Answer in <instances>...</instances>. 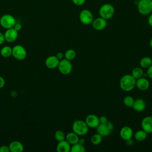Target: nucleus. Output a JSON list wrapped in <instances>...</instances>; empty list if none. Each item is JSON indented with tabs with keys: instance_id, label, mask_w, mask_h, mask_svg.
I'll list each match as a JSON object with an SVG mask.
<instances>
[{
	"instance_id": "4c0bfd02",
	"label": "nucleus",
	"mask_w": 152,
	"mask_h": 152,
	"mask_svg": "<svg viewBox=\"0 0 152 152\" xmlns=\"http://www.w3.org/2000/svg\"><path fill=\"white\" fill-rule=\"evenodd\" d=\"M56 56L59 59V60H61L64 58V54L62 53V52H58L57 53V54L56 55Z\"/></svg>"
},
{
	"instance_id": "ea45409f",
	"label": "nucleus",
	"mask_w": 152,
	"mask_h": 152,
	"mask_svg": "<svg viewBox=\"0 0 152 152\" xmlns=\"http://www.w3.org/2000/svg\"><path fill=\"white\" fill-rule=\"evenodd\" d=\"M78 142L81 144H84V142H85V140L84 138H79V141H78Z\"/></svg>"
},
{
	"instance_id": "9b49d317",
	"label": "nucleus",
	"mask_w": 152,
	"mask_h": 152,
	"mask_svg": "<svg viewBox=\"0 0 152 152\" xmlns=\"http://www.w3.org/2000/svg\"><path fill=\"white\" fill-rule=\"evenodd\" d=\"M142 129L145 131L147 134L152 133V116L144 117L141 123Z\"/></svg>"
},
{
	"instance_id": "72a5a7b5",
	"label": "nucleus",
	"mask_w": 152,
	"mask_h": 152,
	"mask_svg": "<svg viewBox=\"0 0 152 152\" xmlns=\"http://www.w3.org/2000/svg\"><path fill=\"white\" fill-rule=\"evenodd\" d=\"M5 42V40L4 34L0 31V45H3Z\"/></svg>"
},
{
	"instance_id": "423d86ee",
	"label": "nucleus",
	"mask_w": 152,
	"mask_h": 152,
	"mask_svg": "<svg viewBox=\"0 0 152 152\" xmlns=\"http://www.w3.org/2000/svg\"><path fill=\"white\" fill-rule=\"evenodd\" d=\"M15 23V18L11 14H6L2 15L0 18V25L5 29L13 28Z\"/></svg>"
},
{
	"instance_id": "9d476101",
	"label": "nucleus",
	"mask_w": 152,
	"mask_h": 152,
	"mask_svg": "<svg viewBox=\"0 0 152 152\" xmlns=\"http://www.w3.org/2000/svg\"><path fill=\"white\" fill-rule=\"evenodd\" d=\"M18 31H17L14 28L6 29V31L4 33L5 41L8 43H12L15 42L18 37Z\"/></svg>"
},
{
	"instance_id": "f8f14e48",
	"label": "nucleus",
	"mask_w": 152,
	"mask_h": 152,
	"mask_svg": "<svg viewBox=\"0 0 152 152\" xmlns=\"http://www.w3.org/2000/svg\"><path fill=\"white\" fill-rule=\"evenodd\" d=\"M85 122L89 128H96L100 124L99 118L94 114H90L86 118Z\"/></svg>"
},
{
	"instance_id": "f3484780",
	"label": "nucleus",
	"mask_w": 152,
	"mask_h": 152,
	"mask_svg": "<svg viewBox=\"0 0 152 152\" xmlns=\"http://www.w3.org/2000/svg\"><path fill=\"white\" fill-rule=\"evenodd\" d=\"M133 109L137 112H142L146 107V103L144 99L138 98L134 100L133 106L132 107Z\"/></svg>"
},
{
	"instance_id": "5701e85b",
	"label": "nucleus",
	"mask_w": 152,
	"mask_h": 152,
	"mask_svg": "<svg viewBox=\"0 0 152 152\" xmlns=\"http://www.w3.org/2000/svg\"><path fill=\"white\" fill-rule=\"evenodd\" d=\"M1 55L4 58H8L12 55V48L9 46L2 47L0 50Z\"/></svg>"
},
{
	"instance_id": "c85d7f7f",
	"label": "nucleus",
	"mask_w": 152,
	"mask_h": 152,
	"mask_svg": "<svg viewBox=\"0 0 152 152\" xmlns=\"http://www.w3.org/2000/svg\"><path fill=\"white\" fill-rule=\"evenodd\" d=\"M65 134L64 133V131H62V130H57L55 132V138L57 141H61L62 140H65Z\"/></svg>"
},
{
	"instance_id": "cd10ccee",
	"label": "nucleus",
	"mask_w": 152,
	"mask_h": 152,
	"mask_svg": "<svg viewBox=\"0 0 152 152\" xmlns=\"http://www.w3.org/2000/svg\"><path fill=\"white\" fill-rule=\"evenodd\" d=\"M134 100H135V99L132 96H127L124 97L123 102H124V104L126 106H127L128 107H132L133 106Z\"/></svg>"
},
{
	"instance_id": "412c9836",
	"label": "nucleus",
	"mask_w": 152,
	"mask_h": 152,
	"mask_svg": "<svg viewBox=\"0 0 152 152\" xmlns=\"http://www.w3.org/2000/svg\"><path fill=\"white\" fill-rule=\"evenodd\" d=\"M147 133L143 129L137 131L134 134V138L137 141H142L147 137Z\"/></svg>"
},
{
	"instance_id": "b1692460",
	"label": "nucleus",
	"mask_w": 152,
	"mask_h": 152,
	"mask_svg": "<svg viewBox=\"0 0 152 152\" xmlns=\"http://www.w3.org/2000/svg\"><path fill=\"white\" fill-rule=\"evenodd\" d=\"M71 152H85L86 148L84 146V144H81L79 142H77L75 144L71 146Z\"/></svg>"
},
{
	"instance_id": "39448f33",
	"label": "nucleus",
	"mask_w": 152,
	"mask_h": 152,
	"mask_svg": "<svg viewBox=\"0 0 152 152\" xmlns=\"http://www.w3.org/2000/svg\"><path fill=\"white\" fill-rule=\"evenodd\" d=\"M96 131L102 137L109 136L113 130V125L112 122L107 121L104 123H100L96 128Z\"/></svg>"
},
{
	"instance_id": "58836bf2",
	"label": "nucleus",
	"mask_w": 152,
	"mask_h": 152,
	"mask_svg": "<svg viewBox=\"0 0 152 152\" xmlns=\"http://www.w3.org/2000/svg\"><path fill=\"white\" fill-rule=\"evenodd\" d=\"M126 144L128 145H132L133 144V143H134L133 140H132V138H130V139H129L128 140H126Z\"/></svg>"
},
{
	"instance_id": "20e7f679",
	"label": "nucleus",
	"mask_w": 152,
	"mask_h": 152,
	"mask_svg": "<svg viewBox=\"0 0 152 152\" xmlns=\"http://www.w3.org/2000/svg\"><path fill=\"white\" fill-rule=\"evenodd\" d=\"M137 10L143 15H149L152 12V0H140L137 2Z\"/></svg>"
},
{
	"instance_id": "2f4dec72",
	"label": "nucleus",
	"mask_w": 152,
	"mask_h": 152,
	"mask_svg": "<svg viewBox=\"0 0 152 152\" xmlns=\"http://www.w3.org/2000/svg\"><path fill=\"white\" fill-rule=\"evenodd\" d=\"M147 75L150 78L152 79V64L147 68Z\"/></svg>"
},
{
	"instance_id": "ddd939ff",
	"label": "nucleus",
	"mask_w": 152,
	"mask_h": 152,
	"mask_svg": "<svg viewBox=\"0 0 152 152\" xmlns=\"http://www.w3.org/2000/svg\"><path fill=\"white\" fill-rule=\"evenodd\" d=\"M92 25L94 30L101 31L104 29L107 26V20L100 17L96 18L95 20H93Z\"/></svg>"
},
{
	"instance_id": "393cba45",
	"label": "nucleus",
	"mask_w": 152,
	"mask_h": 152,
	"mask_svg": "<svg viewBox=\"0 0 152 152\" xmlns=\"http://www.w3.org/2000/svg\"><path fill=\"white\" fill-rule=\"evenodd\" d=\"M144 73L142 68L141 67H135L134 68L131 72V75L135 79H138L142 77Z\"/></svg>"
},
{
	"instance_id": "7c9ffc66",
	"label": "nucleus",
	"mask_w": 152,
	"mask_h": 152,
	"mask_svg": "<svg viewBox=\"0 0 152 152\" xmlns=\"http://www.w3.org/2000/svg\"><path fill=\"white\" fill-rule=\"evenodd\" d=\"M0 152H10L9 147L6 145L0 146Z\"/></svg>"
},
{
	"instance_id": "37998d69",
	"label": "nucleus",
	"mask_w": 152,
	"mask_h": 152,
	"mask_svg": "<svg viewBox=\"0 0 152 152\" xmlns=\"http://www.w3.org/2000/svg\"><path fill=\"white\" fill-rule=\"evenodd\" d=\"M0 18H1V17H0Z\"/></svg>"
},
{
	"instance_id": "79ce46f5",
	"label": "nucleus",
	"mask_w": 152,
	"mask_h": 152,
	"mask_svg": "<svg viewBox=\"0 0 152 152\" xmlns=\"http://www.w3.org/2000/svg\"><path fill=\"white\" fill-rule=\"evenodd\" d=\"M136 1H140V0H136Z\"/></svg>"
},
{
	"instance_id": "f257e3e1",
	"label": "nucleus",
	"mask_w": 152,
	"mask_h": 152,
	"mask_svg": "<svg viewBox=\"0 0 152 152\" xmlns=\"http://www.w3.org/2000/svg\"><path fill=\"white\" fill-rule=\"evenodd\" d=\"M136 79L131 74H125L123 75L119 81L120 88L124 91L129 92L135 87Z\"/></svg>"
},
{
	"instance_id": "0eeeda50",
	"label": "nucleus",
	"mask_w": 152,
	"mask_h": 152,
	"mask_svg": "<svg viewBox=\"0 0 152 152\" xmlns=\"http://www.w3.org/2000/svg\"><path fill=\"white\" fill-rule=\"evenodd\" d=\"M12 55L18 61L24 60L27 56V51L24 46L17 45L12 48Z\"/></svg>"
},
{
	"instance_id": "1a4fd4ad",
	"label": "nucleus",
	"mask_w": 152,
	"mask_h": 152,
	"mask_svg": "<svg viewBox=\"0 0 152 152\" xmlns=\"http://www.w3.org/2000/svg\"><path fill=\"white\" fill-rule=\"evenodd\" d=\"M79 19L80 22L84 25L90 24L93 21V13L89 10L84 9L79 14Z\"/></svg>"
},
{
	"instance_id": "6ab92c4d",
	"label": "nucleus",
	"mask_w": 152,
	"mask_h": 152,
	"mask_svg": "<svg viewBox=\"0 0 152 152\" xmlns=\"http://www.w3.org/2000/svg\"><path fill=\"white\" fill-rule=\"evenodd\" d=\"M71 150V144L66 140L59 141L56 145V150L58 152H69Z\"/></svg>"
},
{
	"instance_id": "6e6552de",
	"label": "nucleus",
	"mask_w": 152,
	"mask_h": 152,
	"mask_svg": "<svg viewBox=\"0 0 152 152\" xmlns=\"http://www.w3.org/2000/svg\"><path fill=\"white\" fill-rule=\"evenodd\" d=\"M58 68L61 74L63 75H68L72 72V65L70 61L65 58L59 61Z\"/></svg>"
},
{
	"instance_id": "c9c22d12",
	"label": "nucleus",
	"mask_w": 152,
	"mask_h": 152,
	"mask_svg": "<svg viewBox=\"0 0 152 152\" xmlns=\"http://www.w3.org/2000/svg\"><path fill=\"white\" fill-rule=\"evenodd\" d=\"M5 84V79L2 77L0 76V88H2V87H4Z\"/></svg>"
},
{
	"instance_id": "c756f323",
	"label": "nucleus",
	"mask_w": 152,
	"mask_h": 152,
	"mask_svg": "<svg viewBox=\"0 0 152 152\" xmlns=\"http://www.w3.org/2000/svg\"><path fill=\"white\" fill-rule=\"evenodd\" d=\"M72 3L77 6H81L84 5L86 0H71Z\"/></svg>"
},
{
	"instance_id": "aec40b11",
	"label": "nucleus",
	"mask_w": 152,
	"mask_h": 152,
	"mask_svg": "<svg viewBox=\"0 0 152 152\" xmlns=\"http://www.w3.org/2000/svg\"><path fill=\"white\" fill-rule=\"evenodd\" d=\"M79 138H80L79 136L77 134L74 132L73 131L68 132L65 135V140L71 145H73V144H75L78 142Z\"/></svg>"
},
{
	"instance_id": "7ed1b4c3",
	"label": "nucleus",
	"mask_w": 152,
	"mask_h": 152,
	"mask_svg": "<svg viewBox=\"0 0 152 152\" xmlns=\"http://www.w3.org/2000/svg\"><path fill=\"white\" fill-rule=\"evenodd\" d=\"M115 13L114 7L109 3L103 4L99 8V14L100 17L107 20L111 18Z\"/></svg>"
},
{
	"instance_id": "bb28decb",
	"label": "nucleus",
	"mask_w": 152,
	"mask_h": 152,
	"mask_svg": "<svg viewBox=\"0 0 152 152\" xmlns=\"http://www.w3.org/2000/svg\"><path fill=\"white\" fill-rule=\"evenodd\" d=\"M102 138H103V137L100 134H98L97 132V134H94L91 137V139H90L91 142L93 145H99V144H100L102 142Z\"/></svg>"
},
{
	"instance_id": "a211bd4d",
	"label": "nucleus",
	"mask_w": 152,
	"mask_h": 152,
	"mask_svg": "<svg viewBox=\"0 0 152 152\" xmlns=\"http://www.w3.org/2000/svg\"><path fill=\"white\" fill-rule=\"evenodd\" d=\"M11 152H22L24 150L23 144L18 141H13L8 145Z\"/></svg>"
},
{
	"instance_id": "4468645a",
	"label": "nucleus",
	"mask_w": 152,
	"mask_h": 152,
	"mask_svg": "<svg viewBox=\"0 0 152 152\" xmlns=\"http://www.w3.org/2000/svg\"><path fill=\"white\" fill-rule=\"evenodd\" d=\"M59 61L60 60L56 56V55H50L46 59L45 64L48 68L55 69L58 68Z\"/></svg>"
},
{
	"instance_id": "f03ea898",
	"label": "nucleus",
	"mask_w": 152,
	"mask_h": 152,
	"mask_svg": "<svg viewBox=\"0 0 152 152\" xmlns=\"http://www.w3.org/2000/svg\"><path fill=\"white\" fill-rule=\"evenodd\" d=\"M89 127L86 124L85 121L75 120L72 125V129L74 132L78 136H83L86 135L88 132Z\"/></svg>"
},
{
	"instance_id": "e433bc0d",
	"label": "nucleus",
	"mask_w": 152,
	"mask_h": 152,
	"mask_svg": "<svg viewBox=\"0 0 152 152\" xmlns=\"http://www.w3.org/2000/svg\"><path fill=\"white\" fill-rule=\"evenodd\" d=\"M147 22H148V24H149V26L152 27V13L150 14V15L148 16V19H147Z\"/></svg>"
},
{
	"instance_id": "473e14b6",
	"label": "nucleus",
	"mask_w": 152,
	"mask_h": 152,
	"mask_svg": "<svg viewBox=\"0 0 152 152\" xmlns=\"http://www.w3.org/2000/svg\"><path fill=\"white\" fill-rule=\"evenodd\" d=\"M15 30H16L17 31H20L21 30V28H22V25H21V24L20 23H17L16 22V23L15 24V25H14V27H13Z\"/></svg>"
},
{
	"instance_id": "a878e982",
	"label": "nucleus",
	"mask_w": 152,
	"mask_h": 152,
	"mask_svg": "<svg viewBox=\"0 0 152 152\" xmlns=\"http://www.w3.org/2000/svg\"><path fill=\"white\" fill-rule=\"evenodd\" d=\"M76 52L75 50L72 49H69L64 53V57L65 59L69 60V61H72L76 57Z\"/></svg>"
},
{
	"instance_id": "2eb2a0df",
	"label": "nucleus",
	"mask_w": 152,
	"mask_h": 152,
	"mask_svg": "<svg viewBox=\"0 0 152 152\" xmlns=\"http://www.w3.org/2000/svg\"><path fill=\"white\" fill-rule=\"evenodd\" d=\"M135 87L141 91H145L150 87V82L146 78L142 77L136 80Z\"/></svg>"
},
{
	"instance_id": "4be33fe9",
	"label": "nucleus",
	"mask_w": 152,
	"mask_h": 152,
	"mask_svg": "<svg viewBox=\"0 0 152 152\" xmlns=\"http://www.w3.org/2000/svg\"><path fill=\"white\" fill-rule=\"evenodd\" d=\"M152 64V59L148 56H145L141 59L140 65L141 68L147 69Z\"/></svg>"
},
{
	"instance_id": "a19ab883",
	"label": "nucleus",
	"mask_w": 152,
	"mask_h": 152,
	"mask_svg": "<svg viewBox=\"0 0 152 152\" xmlns=\"http://www.w3.org/2000/svg\"><path fill=\"white\" fill-rule=\"evenodd\" d=\"M149 44H150V46L151 48L152 49V38L150 39V42H149Z\"/></svg>"
},
{
	"instance_id": "f704fd0d",
	"label": "nucleus",
	"mask_w": 152,
	"mask_h": 152,
	"mask_svg": "<svg viewBox=\"0 0 152 152\" xmlns=\"http://www.w3.org/2000/svg\"><path fill=\"white\" fill-rule=\"evenodd\" d=\"M99 121L100 123H104L108 121L107 118L106 116H101L99 117Z\"/></svg>"
},
{
	"instance_id": "dca6fc26",
	"label": "nucleus",
	"mask_w": 152,
	"mask_h": 152,
	"mask_svg": "<svg viewBox=\"0 0 152 152\" xmlns=\"http://www.w3.org/2000/svg\"><path fill=\"white\" fill-rule=\"evenodd\" d=\"M134 132L132 128L128 126H123L119 132L120 137L124 140H128L130 138H132Z\"/></svg>"
}]
</instances>
